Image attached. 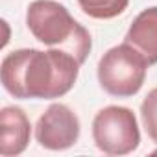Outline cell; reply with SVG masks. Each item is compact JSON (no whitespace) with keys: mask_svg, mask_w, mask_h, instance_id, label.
<instances>
[{"mask_svg":"<svg viewBox=\"0 0 157 157\" xmlns=\"http://www.w3.org/2000/svg\"><path fill=\"white\" fill-rule=\"evenodd\" d=\"M80 61L61 48H21L2 59L4 89L21 100H54L65 96L76 83Z\"/></svg>","mask_w":157,"mask_h":157,"instance_id":"6da1fadb","label":"cell"},{"mask_svg":"<svg viewBox=\"0 0 157 157\" xmlns=\"http://www.w3.org/2000/svg\"><path fill=\"white\" fill-rule=\"evenodd\" d=\"M26 24L39 43L68 52L80 65L91 54V33L56 0H33L26 11Z\"/></svg>","mask_w":157,"mask_h":157,"instance_id":"7a4b0ae2","label":"cell"},{"mask_svg":"<svg viewBox=\"0 0 157 157\" xmlns=\"http://www.w3.org/2000/svg\"><path fill=\"white\" fill-rule=\"evenodd\" d=\"M146 57L129 43L109 48L98 63V82L100 87L117 98L135 96L146 80L148 70Z\"/></svg>","mask_w":157,"mask_h":157,"instance_id":"3957f363","label":"cell"},{"mask_svg":"<svg viewBox=\"0 0 157 157\" xmlns=\"http://www.w3.org/2000/svg\"><path fill=\"white\" fill-rule=\"evenodd\" d=\"M93 139L96 148L107 155L131 153L140 142L135 113L122 105H107L100 109L93 120Z\"/></svg>","mask_w":157,"mask_h":157,"instance_id":"277c9868","label":"cell"},{"mask_svg":"<svg viewBox=\"0 0 157 157\" xmlns=\"http://www.w3.org/2000/svg\"><path fill=\"white\" fill-rule=\"evenodd\" d=\"M35 139L46 150H68L80 139V118L68 105L52 104L35 124Z\"/></svg>","mask_w":157,"mask_h":157,"instance_id":"5b68a950","label":"cell"},{"mask_svg":"<svg viewBox=\"0 0 157 157\" xmlns=\"http://www.w3.org/2000/svg\"><path fill=\"white\" fill-rule=\"evenodd\" d=\"M32 135V124L24 109L17 105H6L0 111V155H21Z\"/></svg>","mask_w":157,"mask_h":157,"instance_id":"8992f818","label":"cell"},{"mask_svg":"<svg viewBox=\"0 0 157 157\" xmlns=\"http://www.w3.org/2000/svg\"><path fill=\"white\" fill-rule=\"evenodd\" d=\"M124 41L135 46L148 65L157 63V6L140 11L133 19Z\"/></svg>","mask_w":157,"mask_h":157,"instance_id":"52a82bcc","label":"cell"},{"mask_svg":"<svg viewBox=\"0 0 157 157\" xmlns=\"http://www.w3.org/2000/svg\"><path fill=\"white\" fill-rule=\"evenodd\" d=\"M82 11L91 19L107 21L122 15L129 4V0H78Z\"/></svg>","mask_w":157,"mask_h":157,"instance_id":"ba28073f","label":"cell"},{"mask_svg":"<svg viewBox=\"0 0 157 157\" xmlns=\"http://www.w3.org/2000/svg\"><path fill=\"white\" fill-rule=\"evenodd\" d=\"M140 118L148 137L157 144V87L144 96L140 104Z\"/></svg>","mask_w":157,"mask_h":157,"instance_id":"9c48e42d","label":"cell"}]
</instances>
